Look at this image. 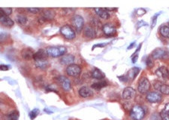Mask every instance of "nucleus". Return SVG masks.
Instances as JSON below:
<instances>
[{
  "instance_id": "20e7f679",
  "label": "nucleus",
  "mask_w": 169,
  "mask_h": 120,
  "mask_svg": "<svg viewBox=\"0 0 169 120\" xmlns=\"http://www.w3.org/2000/svg\"><path fill=\"white\" fill-rule=\"evenodd\" d=\"M60 32H61V34L64 37L66 38L67 39H69V40L74 38L75 35H76L74 30L70 26L68 25L63 26V27L60 29Z\"/></svg>"
},
{
  "instance_id": "423d86ee",
  "label": "nucleus",
  "mask_w": 169,
  "mask_h": 120,
  "mask_svg": "<svg viewBox=\"0 0 169 120\" xmlns=\"http://www.w3.org/2000/svg\"><path fill=\"white\" fill-rule=\"evenodd\" d=\"M72 24L73 26H74L75 29H76L78 32H80L84 26V19H83L82 17L80 16V15H75L72 18Z\"/></svg>"
},
{
  "instance_id": "6e6552de",
  "label": "nucleus",
  "mask_w": 169,
  "mask_h": 120,
  "mask_svg": "<svg viewBox=\"0 0 169 120\" xmlns=\"http://www.w3.org/2000/svg\"><path fill=\"white\" fill-rule=\"evenodd\" d=\"M154 89L156 90H159L161 93L164 95H169V86L164 84L162 82L156 80L153 82Z\"/></svg>"
},
{
  "instance_id": "e433bc0d",
  "label": "nucleus",
  "mask_w": 169,
  "mask_h": 120,
  "mask_svg": "<svg viewBox=\"0 0 169 120\" xmlns=\"http://www.w3.org/2000/svg\"><path fill=\"white\" fill-rule=\"evenodd\" d=\"M137 59H138V55H136L135 56H134V57L132 58V62L133 63H135L137 62Z\"/></svg>"
},
{
  "instance_id": "f3484780",
  "label": "nucleus",
  "mask_w": 169,
  "mask_h": 120,
  "mask_svg": "<svg viewBox=\"0 0 169 120\" xmlns=\"http://www.w3.org/2000/svg\"><path fill=\"white\" fill-rule=\"evenodd\" d=\"M79 94L83 98H88L92 96L93 95V92L90 88L87 86H83L79 90Z\"/></svg>"
},
{
  "instance_id": "9d476101",
  "label": "nucleus",
  "mask_w": 169,
  "mask_h": 120,
  "mask_svg": "<svg viewBox=\"0 0 169 120\" xmlns=\"http://www.w3.org/2000/svg\"><path fill=\"white\" fill-rule=\"evenodd\" d=\"M123 98L124 100H130L135 96V90L131 87H127L123 90Z\"/></svg>"
},
{
  "instance_id": "b1692460",
  "label": "nucleus",
  "mask_w": 169,
  "mask_h": 120,
  "mask_svg": "<svg viewBox=\"0 0 169 120\" xmlns=\"http://www.w3.org/2000/svg\"><path fill=\"white\" fill-rule=\"evenodd\" d=\"M160 116L161 120H169V104L165 105L164 110H161Z\"/></svg>"
},
{
  "instance_id": "6ab92c4d",
  "label": "nucleus",
  "mask_w": 169,
  "mask_h": 120,
  "mask_svg": "<svg viewBox=\"0 0 169 120\" xmlns=\"http://www.w3.org/2000/svg\"><path fill=\"white\" fill-rule=\"evenodd\" d=\"M21 55L24 59L26 60H30L31 59H33L34 53L33 50L29 48H25L21 51Z\"/></svg>"
},
{
  "instance_id": "7c9ffc66",
  "label": "nucleus",
  "mask_w": 169,
  "mask_h": 120,
  "mask_svg": "<svg viewBox=\"0 0 169 120\" xmlns=\"http://www.w3.org/2000/svg\"><path fill=\"white\" fill-rule=\"evenodd\" d=\"M39 10H40V9L38 8H28V11H30L31 13H33V14H37V13H38Z\"/></svg>"
},
{
  "instance_id": "cd10ccee",
  "label": "nucleus",
  "mask_w": 169,
  "mask_h": 120,
  "mask_svg": "<svg viewBox=\"0 0 169 120\" xmlns=\"http://www.w3.org/2000/svg\"><path fill=\"white\" fill-rule=\"evenodd\" d=\"M1 11L2 14L6 15V16H8V15H10L11 12H12V8H2Z\"/></svg>"
},
{
  "instance_id": "a211bd4d",
  "label": "nucleus",
  "mask_w": 169,
  "mask_h": 120,
  "mask_svg": "<svg viewBox=\"0 0 169 120\" xmlns=\"http://www.w3.org/2000/svg\"><path fill=\"white\" fill-rule=\"evenodd\" d=\"M95 13L98 16L100 17L101 18L105 19V20H107L110 18V14H109L108 11L105 10V8H94Z\"/></svg>"
},
{
  "instance_id": "72a5a7b5",
  "label": "nucleus",
  "mask_w": 169,
  "mask_h": 120,
  "mask_svg": "<svg viewBox=\"0 0 169 120\" xmlns=\"http://www.w3.org/2000/svg\"><path fill=\"white\" fill-rule=\"evenodd\" d=\"M0 69H1L2 71H8L10 69V66H9V65H0Z\"/></svg>"
},
{
  "instance_id": "58836bf2",
  "label": "nucleus",
  "mask_w": 169,
  "mask_h": 120,
  "mask_svg": "<svg viewBox=\"0 0 169 120\" xmlns=\"http://www.w3.org/2000/svg\"><path fill=\"white\" fill-rule=\"evenodd\" d=\"M135 42H134V43H132V44H131L130 45V46L129 47V48H128V49H129V50H130L131 47H134V46H135Z\"/></svg>"
},
{
  "instance_id": "4468645a",
  "label": "nucleus",
  "mask_w": 169,
  "mask_h": 120,
  "mask_svg": "<svg viewBox=\"0 0 169 120\" xmlns=\"http://www.w3.org/2000/svg\"><path fill=\"white\" fill-rule=\"evenodd\" d=\"M84 36L90 38H93L96 35V32H95V28H93L92 26H87L85 27V29L84 31Z\"/></svg>"
},
{
  "instance_id": "c9c22d12",
  "label": "nucleus",
  "mask_w": 169,
  "mask_h": 120,
  "mask_svg": "<svg viewBox=\"0 0 169 120\" xmlns=\"http://www.w3.org/2000/svg\"><path fill=\"white\" fill-rule=\"evenodd\" d=\"M156 16L157 15H156V16H154V18H153V26H152V27H153L154 26L156 25Z\"/></svg>"
},
{
  "instance_id": "39448f33",
  "label": "nucleus",
  "mask_w": 169,
  "mask_h": 120,
  "mask_svg": "<svg viewBox=\"0 0 169 120\" xmlns=\"http://www.w3.org/2000/svg\"><path fill=\"white\" fill-rule=\"evenodd\" d=\"M169 56V52L162 48H156L152 52V58L154 59H165Z\"/></svg>"
},
{
  "instance_id": "7ed1b4c3",
  "label": "nucleus",
  "mask_w": 169,
  "mask_h": 120,
  "mask_svg": "<svg viewBox=\"0 0 169 120\" xmlns=\"http://www.w3.org/2000/svg\"><path fill=\"white\" fill-rule=\"evenodd\" d=\"M150 89V82L146 78H141L138 82V90L141 94H146Z\"/></svg>"
},
{
  "instance_id": "4be33fe9",
  "label": "nucleus",
  "mask_w": 169,
  "mask_h": 120,
  "mask_svg": "<svg viewBox=\"0 0 169 120\" xmlns=\"http://www.w3.org/2000/svg\"><path fill=\"white\" fill-rule=\"evenodd\" d=\"M49 62L47 61V59H42V60H38V61H35V66L38 68L44 70L47 68L49 66Z\"/></svg>"
},
{
  "instance_id": "ea45409f",
  "label": "nucleus",
  "mask_w": 169,
  "mask_h": 120,
  "mask_svg": "<svg viewBox=\"0 0 169 120\" xmlns=\"http://www.w3.org/2000/svg\"><path fill=\"white\" fill-rule=\"evenodd\" d=\"M168 25H169V23H168ZM168 27H169V26H168Z\"/></svg>"
},
{
  "instance_id": "2eb2a0df",
  "label": "nucleus",
  "mask_w": 169,
  "mask_h": 120,
  "mask_svg": "<svg viewBox=\"0 0 169 120\" xmlns=\"http://www.w3.org/2000/svg\"><path fill=\"white\" fill-rule=\"evenodd\" d=\"M102 30H103V32H104L106 35H108V36H112V35H115V33H116L115 28H114L113 26L110 25L109 23H107L103 26Z\"/></svg>"
},
{
  "instance_id": "5701e85b",
  "label": "nucleus",
  "mask_w": 169,
  "mask_h": 120,
  "mask_svg": "<svg viewBox=\"0 0 169 120\" xmlns=\"http://www.w3.org/2000/svg\"><path fill=\"white\" fill-rule=\"evenodd\" d=\"M92 77H93L94 79L101 80V79L105 78V75L101 70H99V69H98V68H95V70L93 71V73H92Z\"/></svg>"
},
{
  "instance_id": "473e14b6",
  "label": "nucleus",
  "mask_w": 169,
  "mask_h": 120,
  "mask_svg": "<svg viewBox=\"0 0 169 120\" xmlns=\"http://www.w3.org/2000/svg\"><path fill=\"white\" fill-rule=\"evenodd\" d=\"M146 65H147V66L150 68L153 66V59H151V57H149L147 59V60H146Z\"/></svg>"
},
{
  "instance_id": "f8f14e48",
  "label": "nucleus",
  "mask_w": 169,
  "mask_h": 120,
  "mask_svg": "<svg viewBox=\"0 0 169 120\" xmlns=\"http://www.w3.org/2000/svg\"><path fill=\"white\" fill-rule=\"evenodd\" d=\"M60 85L65 91H69L71 89V82L66 77L61 76L59 78Z\"/></svg>"
},
{
  "instance_id": "1a4fd4ad",
  "label": "nucleus",
  "mask_w": 169,
  "mask_h": 120,
  "mask_svg": "<svg viewBox=\"0 0 169 120\" xmlns=\"http://www.w3.org/2000/svg\"><path fill=\"white\" fill-rule=\"evenodd\" d=\"M146 100L150 103H158L161 100V95L160 93L156 92H150L146 95Z\"/></svg>"
},
{
  "instance_id": "9b49d317",
  "label": "nucleus",
  "mask_w": 169,
  "mask_h": 120,
  "mask_svg": "<svg viewBox=\"0 0 169 120\" xmlns=\"http://www.w3.org/2000/svg\"><path fill=\"white\" fill-rule=\"evenodd\" d=\"M156 74L159 78L165 79V80H169V71L166 67L161 66L156 71Z\"/></svg>"
},
{
  "instance_id": "2f4dec72",
  "label": "nucleus",
  "mask_w": 169,
  "mask_h": 120,
  "mask_svg": "<svg viewBox=\"0 0 169 120\" xmlns=\"http://www.w3.org/2000/svg\"><path fill=\"white\" fill-rule=\"evenodd\" d=\"M150 119H151V120H161L160 115H159L158 113L153 114V116H151Z\"/></svg>"
},
{
  "instance_id": "412c9836",
  "label": "nucleus",
  "mask_w": 169,
  "mask_h": 120,
  "mask_svg": "<svg viewBox=\"0 0 169 120\" xmlns=\"http://www.w3.org/2000/svg\"><path fill=\"white\" fill-rule=\"evenodd\" d=\"M48 53L47 52H45L43 50H39L37 52H35V55H34L33 59L35 61H38V60H42V59H47L48 57Z\"/></svg>"
},
{
  "instance_id": "f704fd0d",
  "label": "nucleus",
  "mask_w": 169,
  "mask_h": 120,
  "mask_svg": "<svg viewBox=\"0 0 169 120\" xmlns=\"http://www.w3.org/2000/svg\"><path fill=\"white\" fill-rule=\"evenodd\" d=\"M137 14H138V15H143V14H146V11L144 10V9H143V8H139L138 11H137Z\"/></svg>"
},
{
  "instance_id": "f03ea898",
  "label": "nucleus",
  "mask_w": 169,
  "mask_h": 120,
  "mask_svg": "<svg viewBox=\"0 0 169 120\" xmlns=\"http://www.w3.org/2000/svg\"><path fill=\"white\" fill-rule=\"evenodd\" d=\"M130 116L133 120H141L145 116V112L140 105H135L131 108Z\"/></svg>"
},
{
  "instance_id": "a878e982",
  "label": "nucleus",
  "mask_w": 169,
  "mask_h": 120,
  "mask_svg": "<svg viewBox=\"0 0 169 120\" xmlns=\"http://www.w3.org/2000/svg\"><path fill=\"white\" fill-rule=\"evenodd\" d=\"M159 32H160V34L162 35L163 37L165 38H169V27L166 26H161L159 29Z\"/></svg>"
},
{
  "instance_id": "f257e3e1",
  "label": "nucleus",
  "mask_w": 169,
  "mask_h": 120,
  "mask_svg": "<svg viewBox=\"0 0 169 120\" xmlns=\"http://www.w3.org/2000/svg\"><path fill=\"white\" fill-rule=\"evenodd\" d=\"M66 48L65 47H50L47 49V53L51 57H59L64 56L66 52Z\"/></svg>"
},
{
  "instance_id": "bb28decb",
  "label": "nucleus",
  "mask_w": 169,
  "mask_h": 120,
  "mask_svg": "<svg viewBox=\"0 0 169 120\" xmlns=\"http://www.w3.org/2000/svg\"><path fill=\"white\" fill-rule=\"evenodd\" d=\"M17 22L18 23L21 24V25H24V24L26 23L27 22V18H26V16L23 14H19L17 16Z\"/></svg>"
},
{
  "instance_id": "c85d7f7f",
  "label": "nucleus",
  "mask_w": 169,
  "mask_h": 120,
  "mask_svg": "<svg viewBox=\"0 0 169 120\" xmlns=\"http://www.w3.org/2000/svg\"><path fill=\"white\" fill-rule=\"evenodd\" d=\"M19 112L18 111H14L8 116L9 120H18Z\"/></svg>"
},
{
  "instance_id": "4c0bfd02",
  "label": "nucleus",
  "mask_w": 169,
  "mask_h": 120,
  "mask_svg": "<svg viewBox=\"0 0 169 120\" xmlns=\"http://www.w3.org/2000/svg\"><path fill=\"white\" fill-rule=\"evenodd\" d=\"M105 10L106 11H114L115 10V8H105Z\"/></svg>"
},
{
  "instance_id": "aec40b11",
  "label": "nucleus",
  "mask_w": 169,
  "mask_h": 120,
  "mask_svg": "<svg viewBox=\"0 0 169 120\" xmlns=\"http://www.w3.org/2000/svg\"><path fill=\"white\" fill-rule=\"evenodd\" d=\"M139 71H140V68L137 67H134L132 68H131L130 70L128 71L127 75H126V79H129V80H133L134 79L136 78L137 75L138 74Z\"/></svg>"
},
{
  "instance_id": "c756f323",
  "label": "nucleus",
  "mask_w": 169,
  "mask_h": 120,
  "mask_svg": "<svg viewBox=\"0 0 169 120\" xmlns=\"http://www.w3.org/2000/svg\"><path fill=\"white\" fill-rule=\"evenodd\" d=\"M39 110H38V109H34L33 110H32L31 112H30L29 113V117L31 119H35V117L38 116V114Z\"/></svg>"
},
{
  "instance_id": "dca6fc26",
  "label": "nucleus",
  "mask_w": 169,
  "mask_h": 120,
  "mask_svg": "<svg viewBox=\"0 0 169 120\" xmlns=\"http://www.w3.org/2000/svg\"><path fill=\"white\" fill-rule=\"evenodd\" d=\"M0 21H1L3 26H8V27H11V26L14 25V21L6 15L2 14V13L1 16H0Z\"/></svg>"
},
{
  "instance_id": "0eeeda50",
  "label": "nucleus",
  "mask_w": 169,
  "mask_h": 120,
  "mask_svg": "<svg viewBox=\"0 0 169 120\" xmlns=\"http://www.w3.org/2000/svg\"><path fill=\"white\" fill-rule=\"evenodd\" d=\"M66 72L67 74L71 77H78L81 72V68L79 65L72 64L67 67Z\"/></svg>"
},
{
  "instance_id": "ddd939ff",
  "label": "nucleus",
  "mask_w": 169,
  "mask_h": 120,
  "mask_svg": "<svg viewBox=\"0 0 169 120\" xmlns=\"http://www.w3.org/2000/svg\"><path fill=\"white\" fill-rule=\"evenodd\" d=\"M74 61V56L71 54H65L60 59V63L63 65H72V63Z\"/></svg>"
},
{
  "instance_id": "393cba45",
  "label": "nucleus",
  "mask_w": 169,
  "mask_h": 120,
  "mask_svg": "<svg viewBox=\"0 0 169 120\" xmlns=\"http://www.w3.org/2000/svg\"><path fill=\"white\" fill-rule=\"evenodd\" d=\"M107 85H108L107 82L100 81V82H95V83H93V85H92L91 87L93 88V89H101V88L105 87V86H106Z\"/></svg>"
}]
</instances>
